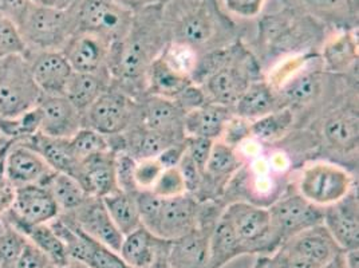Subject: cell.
I'll return each mask as SVG.
<instances>
[{
    "label": "cell",
    "mask_w": 359,
    "mask_h": 268,
    "mask_svg": "<svg viewBox=\"0 0 359 268\" xmlns=\"http://www.w3.org/2000/svg\"><path fill=\"white\" fill-rule=\"evenodd\" d=\"M184 154H185V140L169 145V147L157 157V160L161 163V165H163L164 168H172V166H177V165H179Z\"/></svg>",
    "instance_id": "cell-53"
},
{
    "label": "cell",
    "mask_w": 359,
    "mask_h": 268,
    "mask_svg": "<svg viewBox=\"0 0 359 268\" xmlns=\"http://www.w3.org/2000/svg\"><path fill=\"white\" fill-rule=\"evenodd\" d=\"M240 251H243V246L233 227L222 216L210 235L208 263L213 268L219 267Z\"/></svg>",
    "instance_id": "cell-36"
},
{
    "label": "cell",
    "mask_w": 359,
    "mask_h": 268,
    "mask_svg": "<svg viewBox=\"0 0 359 268\" xmlns=\"http://www.w3.org/2000/svg\"><path fill=\"white\" fill-rule=\"evenodd\" d=\"M298 194L316 207L326 208L341 201L354 188V179L344 166L330 161H314L300 172Z\"/></svg>",
    "instance_id": "cell-7"
},
{
    "label": "cell",
    "mask_w": 359,
    "mask_h": 268,
    "mask_svg": "<svg viewBox=\"0 0 359 268\" xmlns=\"http://www.w3.org/2000/svg\"><path fill=\"white\" fill-rule=\"evenodd\" d=\"M295 119V112L288 107L273 110L264 117L255 119L250 125L251 137L259 141L280 140L291 128Z\"/></svg>",
    "instance_id": "cell-39"
},
{
    "label": "cell",
    "mask_w": 359,
    "mask_h": 268,
    "mask_svg": "<svg viewBox=\"0 0 359 268\" xmlns=\"http://www.w3.org/2000/svg\"><path fill=\"white\" fill-rule=\"evenodd\" d=\"M27 241L22 232L7 223L4 232L0 235V268L14 267Z\"/></svg>",
    "instance_id": "cell-43"
},
{
    "label": "cell",
    "mask_w": 359,
    "mask_h": 268,
    "mask_svg": "<svg viewBox=\"0 0 359 268\" xmlns=\"http://www.w3.org/2000/svg\"><path fill=\"white\" fill-rule=\"evenodd\" d=\"M116 1L132 11H137L150 6H164L168 0H116Z\"/></svg>",
    "instance_id": "cell-55"
},
{
    "label": "cell",
    "mask_w": 359,
    "mask_h": 268,
    "mask_svg": "<svg viewBox=\"0 0 359 268\" xmlns=\"http://www.w3.org/2000/svg\"><path fill=\"white\" fill-rule=\"evenodd\" d=\"M166 240L154 236L144 225L123 236L121 259L129 268H154Z\"/></svg>",
    "instance_id": "cell-25"
},
{
    "label": "cell",
    "mask_w": 359,
    "mask_h": 268,
    "mask_svg": "<svg viewBox=\"0 0 359 268\" xmlns=\"http://www.w3.org/2000/svg\"><path fill=\"white\" fill-rule=\"evenodd\" d=\"M78 4L69 10L46 8L31 4L29 11L18 26L26 48L62 51L69 39L78 31Z\"/></svg>",
    "instance_id": "cell-5"
},
{
    "label": "cell",
    "mask_w": 359,
    "mask_h": 268,
    "mask_svg": "<svg viewBox=\"0 0 359 268\" xmlns=\"http://www.w3.org/2000/svg\"><path fill=\"white\" fill-rule=\"evenodd\" d=\"M25 142L36 150L54 172L66 173L74 177L79 163L70 149L69 138H54L38 132L25 140Z\"/></svg>",
    "instance_id": "cell-31"
},
{
    "label": "cell",
    "mask_w": 359,
    "mask_h": 268,
    "mask_svg": "<svg viewBox=\"0 0 359 268\" xmlns=\"http://www.w3.org/2000/svg\"><path fill=\"white\" fill-rule=\"evenodd\" d=\"M116 157L117 152L106 150L91 156L79 164L74 179L78 180L88 196L105 197L120 189L117 181Z\"/></svg>",
    "instance_id": "cell-22"
},
{
    "label": "cell",
    "mask_w": 359,
    "mask_h": 268,
    "mask_svg": "<svg viewBox=\"0 0 359 268\" xmlns=\"http://www.w3.org/2000/svg\"><path fill=\"white\" fill-rule=\"evenodd\" d=\"M241 160L235 148L223 141H215L210 150V159L205 165L203 179L212 180L215 184L225 181L239 170Z\"/></svg>",
    "instance_id": "cell-38"
},
{
    "label": "cell",
    "mask_w": 359,
    "mask_h": 268,
    "mask_svg": "<svg viewBox=\"0 0 359 268\" xmlns=\"http://www.w3.org/2000/svg\"><path fill=\"white\" fill-rule=\"evenodd\" d=\"M213 140L203 137H185V153L195 163L197 169L204 175L205 165L210 159V150L213 147Z\"/></svg>",
    "instance_id": "cell-48"
},
{
    "label": "cell",
    "mask_w": 359,
    "mask_h": 268,
    "mask_svg": "<svg viewBox=\"0 0 359 268\" xmlns=\"http://www.w3.org/2000/svg\"><path fill=\"white\" fill-rule=\"evenodd\" d=\"M257 70L259 67L251 51L239 39L228 46L222 65L207 75L200 85L210 102L232 109L244 91L256 81Z\"/></svg>",
    "instance_id": "cell-4"
},
{
    "label": "cell",
    "mask_w": 359,
    "mask_h": 268,
    "mask_svg": "<svg viewBox=\"0 0 359 268\" xmlns=\"http://www.w3.org/2000/svg\"><path fill=\"white\" fill-rule=\"evenodd\" d=\"M69 144L79 164L94 154L106 150H113L110 148V142L106 135L98 133L97 130L90 129L88 126H83L73 137H70Z\"/></svg>",
    "instance_id": "cell-40"
},
{
    "label": "cell",
    "mask_w": 359,
    "mask_h": 268,
    "mask_svg": "<svg viewBox=\"0 0 359 268\" xmlns=\"http://www.w3.org/2000/svg\"><path fill=\"white\" fill-rule=\"evenodd\" d=\"M160 58L180 74L187 75L192 79L200 60V55L188 46L168 42L160 54Z\"/></svg>",
    "instance_id": "cell-42"
},
{
    "label": "cell",
    "mask_w": 359,
    "mask_h": 268,
    "mask_svg": "<svg viewBox=\"0 0 359 268\" xmlns=\"http://www.w3.org/2000/svg\"><path fill=\"white\" fill-rule=\"evenodd\" d=\"M272 13L260 14L255 43L259 57L273 58L313 53L323 45L329 29L310 16L303 15L279 4Z\"/></svg>",
    "instance_id": "cell-3"
},
{
    "label": "cell",
    "mask_w": 359,
    "mask_h": 268,
    "mask_svg": "<svg viewBox=\"0 0 359 268\" xmlns=\"http://www.w3.org/2000/svg\"><path fill=\"white\" fill-rule=\"evenodd\" d=\"M39 133L54 138H70L83 125V114L65 95L42 94L36 105Z\"/></svg>",
    "instance_id": "cell-18"
},
{
    "label": "cell",
    "mask_w": 359,
    "mask_h": 268,
    "mask_svg": "<svg viewBox=\"0 0 359 268\" xmlns=\"http://www.w3.org/2000/svg\"><path fill=\"white\" fill-rule=\"evenodd\" d=\"M110 48L111 45L97 35L75 32L62 53L75 73H109Z\"/></svg>",
    "instance_id": "cell-20"
},
{
    "label": "cell",
    "mask_w": 359,
    "mask_h": 268,
    "mask_svg": "<svg viewBox=\"0 0 359 268\" xmlns=\"http://www.w3.org/2000/svg\"><path fill=\"white\" fill-rule=\"evenodd\" d=\"M60 209L46 185L31 184L14 188V199L10 209L1 215L10 225L47 224L55 220Z\"/></svg>",
    "instance_id": "cell-13"
},
{
    "label": "cell",
    "mask_w": 359,
    "mask_h": 268,
    "mask_svg": "<svg viewBox=\"0 0 359 268\" xmlns=\"http://www.w3.org/2000/svg\"><path fill=\"white\" fill-rule=\"evenodd\" d=\"M225 13L241 20H251L260 15L269 0H220Z\"/></svg>",
    "instance_id": "cell-47"
},
{
    "label": "cell",
    "mask_w": 359,
    "mask_h": 268,
    "mask_svg": "<svg viewBox=\"0 0 359 268\" xmlns=\"http://www.w3.org/2000/svg\"><path fill=\"white\" fill-rule=\"evenodd\" d=\"M276 109H280L276 90L267 81L260 79L254 81L232 107L236 117L250 122L264 117Z\"/></svg>",
    "instance_id": "cell-30"
},
{
    "label": "cell",
    "mask_w": 359,
    "mask_h": 268,
    "mask_svg": "<svg viewBox=\"0 0 359 268\" xmlns=\"http://www.w3.org/2000/svg\"><path fill=\"white\" fill-rule=\"evenodd\" d=\"M322 268H347V264H346V260H344L342 255L338 253L335 257H332L326 266H323Z\"/></svg>",
    "instance_id": "cell-56"
},
{
    "label": "cell",
    "mask_w": 359,
    "mask_h": 268,
    "mask_svg": "<svg viewBox=\"0 0 359 268\" xmlns=\"http://www.w3.org/2000/svg\"><path fill=\"white\" fill-rule=\"evenodd\" d=\"M133 18L135 11L116 0H81L76 8V32H89L116 45L129 34Z\"/></svg>",
    "instance_id": "cell-8"
},
{
    "label": "cell",
    "mask_w": 359,
    "mask_h": 268,
    "mask_svg": "<svg viewBox=\"0 0 359 268\" xmlns=\"http://www.w3.org/2000/svg\"><path fill=\"white\" fill-rule=\"evenodd\" d=\"M25 51L26 43L18 26L11 19L0 14V58L13 54H25Z\"/></svg>",
    "instance_id": "cell-44"
},
{
    "label": "cell",
    "mask_w": 359,
    "mask_h": 268,
    "mask_svg": "<svg viewBox=\"0 0 359 268\" xmlns=\"http://www.w3.org/2000/svg\"><path fill=\"white\" fill-rule=\"evenodd\" d=\"M320 62L323 70L342 74L358 62V36L357 30L334 31L322 45Z\"/></svg>",
    "instance_id": "cell-27"
},
{
    "label": "cell",
    "mask_w": 359,
    "mask_h": 268,
    "mask_svg": "<svg viewBox=\"0 0 359 268\" xmlns=\"http://www.w3.org/2000/svg\"><path fill=\"white\" fill-rule=\"evenodd\" d=\"M250 125L251 122L247 119L236 117L235 114L228 121V123L225 125L224 132L222 134L220 138H223L222 141L225 142L226 145L232 147L236 149V147L240 145L245 138L251 137L250 132Z\"/></svg>",
    "instance_id": "cell-49"
},
{
    "label": "cell",
    "mask_w": 359,
    "mask_h": 268,
    "mask_svg": "<svg viewBox=\"0 0 359 268\" xmlns=\"http://www.w3.org/2000/svg\"><path fill=\"white\" fill-rule=\"evenodd\" d=\"M14 228L22 232L31 244L45 253L55 267H65L72 262L65 243L50 224H18L14 225Z\"/></svg>",
    "instance_id": "cell-33"
},
{
    "label": "cell",
    "mask_w": 359,
    "mask_h": 268,
    "mask_svg": "<svg viewBox=\"0 0 359 268\" xmlns=\"http://www.w3.org/2000/svg\"><path fill=\"white\" fill-rule=\"evenodd\" d=\"M141 126L163 134L173 141H182L184 133V112L173 100L149 94L138 109Z\"/></svg>",
    "instance_id": "cell-21"
},
{
    "label": "cell",
    "mask_w": 359,
    "mask_h": 268,
    "mask_svg": "<svg viewBox=\"0 0 359 268\" xmlns=\"http://www.w3.org/2000/svg\"><path fill=\"white\" fill-rule=\"evenodd\" d=\"M285 247L313 260L320 267L326 266L332 257H335L339 253H337L339 247L330 236L323 224L304 229L299 234H297L295 236L288 239L285 243Z\"/></svg>",
    "instance_id": "cell-28"
},
{
    "label": "cell",
    "mask_w": 359,
    "mask_h": 268,
    "mask_svg": "<svg viewBox=\"0 0 359 268\" xmlns=\"http://www.w3.org/2000/svg\"><path fill=\"white\" fill-rule=\"evenodd\" d=\"M30 1L34 6L55 8V10H69L79 3V0H30Z\"/></svg>",
    "instance_id": "cell-54"
},
{
    "label": "cell",
    "mask_w": 359,
    "mask_h": 268,
    "mask_svg": "<svg viewBox=\"0 0 359 268\" xmlns=\"http://www.w3.org/2000/svg\"><path fill=\"white\" fill-rule=\"evenodd\" d=\"M329 30H358L359 0H276Z\"/></svg>",
    "instance_id": "cell-14"
},
{
    "label": "cell",
    "mask_w": 359,
    "mask_h": 268,
    "mask_svg": "<svg viewBox=\"0 0 359 268\" xmlns=\"http://www.w3.org/2000/svg\"><path fill=\"white\" fill-rule=\"evenodd\" d=\"M111 82L110 74L104 73H75L70 76L65 89V97L85 114L93 102L105 91Z\"/></svg>",
    "instance_id": "cell-32"
},
{
    "label": "cell",
    "mask_w": 359,
    "mask_h": 268,
    "mask_svg": "<svg viewBox=\"0 0 359 268\" xmlns=\"http://www.w3.org/2000/svg\"><path fill=\"white\" fill-rule=\"evenodd\" d=\"M0 132L10 141H25L39 132V113L36 106L18 117H0Z\"/></svg>",
    "instance_id": "cell-41"
},
{
    "label": "cell",
    "mask_w": 359,
    "mask_h": 268,
    "mask_svg": "<svg viewBox=\"0 0 359 268\" xmlns=\"http://www.w3.org/2000/svg\"><path fill=\"white\" fill-rule=\"evenodd\" d=\"M138 106L130 94L110 82L109 88L83 114V125L106 137L126 133Z\"/></svg>",
    "instance_id": "cell-9"
},
{
    "label": "cell",
    "mask_w": 359,
    "mask_h": 268,
    "mask_svg": "<svg viewBox=\"0 0 359 268\" xmlns=\"http://www.w3.org/2000/svg\"><path fill=\"white\" fill-rule=\"evenodd\" d=\"M150 191L160 197H175L187 194L185 181L180 172L179 166L165 168Z\"/></svg>",
    "instance_id": "cell-45"
},
{
    "label": "cell",
    "mask_w": 359,
    "mask_h": 268,
    "mask_svg": "<svg viewBox=\"0 0 359 268\" xmlns=\"http://www.w3.org/2000/svg\"><path fill=\"white\" fill-rule=\"evenodd\" d=\"M161 18L168 41L188 46L200 57L239 41V25L220 0H168Z\"/></svg>",
    "instance_id": "cell-1"
},
{
    "label": "cell",
    "mask_w": 359,
    "mask_h": 268,
    "mask_svg": "<svg viewBox=\"0 0 359 268\" xmlns=\"http://www.w3.org/2000/svg\"><path fill=\"white\" fill-rule=\"evenodd\" d=\"M358 107L334 112L322 125V135L330 149L339 154L358 156Z\"/></svg>",
    "instance_id": "cell-23"
},
{
    "label": "cell",
    "mask_w": 359,
    "mask_h": 268,
    "mask_svg": "<svg viewBox=\"0 0 359 268\" xmlns=\"http://www.w3.org/2000/svg\"><path fill=\"white\" fill-rule=\"evenodd\" d=\"M55 172L25 141H11L0 157V179L13 188L31 184L46 185Z\"/></svg>",
    "instance_id": "cell-10"
},
{
    "label": "cell",
    "mask_w": 359,
    "mask_h": 268,
    "mask_svg": "<svg viewBox=\"0 0 359 268\" xmlns=\"http://www.w3.org/2000/svg\"><path fill=\"white\" fill-rule=\"evenodd\" d=\"M197 215L198 206L192 194L163 197L156 215L144 227L154 236L173 241L195 229Z\"/></svg>",
    "instance_id": "cell-11"
},
{
    "label": "cell",
    "mask_w": 359,
    "mask_h": 268,
    "mask_svg": "<svg viewBox=\"0 0 359 268\" xmlns=\"http://www.w3.org/2000/svg\"><path fill=\"white\" fill-rule=\"evenodd\" d=\"M192 79L187 75L180 74L164 60L160 55L153 60L147 74V88L148 94L160 95L169 100H175L182 90L189 86Z\"/></svg>",
    "instance_id": "cell-34"
},
{
    "label": "cell",
    "mask_w": 359,
    "mask_h": 268,
    "mask_svg": "<svg viewBox=\"0 0 359 268\" xmlns=\"http://www.w3.org/2000/svg\"><path fill=\"white\" fill-rule=\"evenodd\" d=\"M46 187L55 199L60 213L73 212L88 199V194L78 180L66 173L55 172L47 181Z\"/></svg>",
    "instance_id": "cell-37"
},
{
    "label": "cell",
    "mask_w": 359,
    "mask_h": 268,
    "mask_svg": "<svg viewBox=\"0 0 359 268\" xmlns=\"http://www.w3.org/2000/svg\"><path fill=\"white\" fill-rule=\"evenodd\" d=\"M10 142H11V141H10L4 134L0 132V157H1V154H3V152L6 150V148L8 147Z\"/></svg>",
    "instance_id": "cell-57"
},
{
    "label": "cell",
    "mask_w": 359,
    "mask_h": 268,
    "mask_svg": "<svg viewBox=\"0 0 359 268\" xmlns=\"http://www.w3.org/2000/svg\"><path fill=\"white\" fill-rule=\"evenodd\" d=\"M106 209L123 236L141 227V216L135 201V192L117 189L102 197Z\"/></svg>",
    "instance_id": "cell-35"
},
{
    "label": "cell",
    "mask_w": 359,
    "mask_h": 268,
    "mask_svg": "<svg viewBox=\"0 0 359 268\" xmlns=\"http://www.w3.org/2000/svg\"><path fill=\"white\" fill-rule=\"evenodd\" d=\"M60 215L67 216L90 238L102 243L114 253H120L123 235L113 223L102 197L88 196V199L75 210Z\"/></svg>",
    "instance_id": "cell-15"
},
{
    "label": "cell",
    "mask_w": 359,
    "mask_h": 268,
    "mask_svg": "<svg viewBox=\"0 0 359 268\" xmlns=\"http://www.w3.org/2000/svg\"><path fill=\"white\" fill-rule=\"evenodd\" d=\"M223 216L233 227L243 250L260 247V244H266L269 239L278 241L272 231L271 216L267 208L245 201H238L225 209Z\"/></svg>",
    "instance_id": "cell-16"
},
{
    "label": "cell",
    "mask_w": 359,
    "mask_h": 268,
    "mask_svg": "<svg viewBox=\"0 0 359 268\" xmlns=\"http://www.w3.org/2000/svg\"><path fill=\"white\" fill-rule=\"evenodd\" d=\"M323 67L310 69L306 66L298 74L288 79L276 89L279 106L294 112L307 104L314 102L323 89Z\"/></svg>",
    "instance_id": "cell-24"
},
{
    "label": "cell",
    "mask_w": 359,
    "mask_h": 268,
    "mask_svg": "<svg viewBox=\"0 0 359 268\" xmlns=\"http://www.w3.org/2000/svg\"><path fill=\"white\" fill-rule=\"evenodd\" d=\"M322 224L342 251L358 250V194L355 189L341 201L323 208Z\"/></svg>",
    "instance_id": "cell-19"
},
{
    "label": "cell",
    "mask_w": 359,
    "mask_h": 268,
    "mask_svg": "<svg viewBox=\"0 0 359 268\" xmlns=\"http://www.w3.org/2000/svg\"><path fill=\"white\" fill-rule=\"evenodd\" d=\"M280 268H322L314 263L313 260L302 256L299 253L290 250L288 247L283 248L280 253Z\"/></svg>",
    "instance_id": "cell-52"
},
{
    "label": "cell",
    "mask_w": 359,
    "mask_h": 268,
    "mask_svg": "<svg viewBox=\"0 0 359 268\" xmlns=\"http://www.w3.org/2000/svg\"><path fill=\"white\" fill-rule=\"evenodd\" d=\"M62 268H89L88 266H85V264H82V263H79V262H75V263H69L67 266H65V267Z\"/></svg>",
    "instance_id": "cell-58"
},
{
    "label": "cell",
    "mask_w": 359,
    "mask_h": 268,
    "mask_svg": "<svg viewBox=\"0 0 359 268\" xmlns=\"http://www.w3.org/2000/svg\"><path fill=\"white\" fill-rule=\"evenodd\" d=\"M233 116V110L223 105L207 102L184 114L185 137H203L219 140L224 132L225 125Z\"/></svg>",
    "instance_id": "cell-26"
},
{
    "label": "cell",
    "mask_w": 359,
    "mask_h": 268,
    "mask_svg": "<svg viewBox=\"0 0 359 268\" xmlns=\"http://www.w3.org/2000/svg\"><path fill=\"white\" fill-rule=\"evenodd\" d=\"M31 4L30 0H0V14L7 16L19 26Z\"/></svg>",
    "instance_id": "cell-51"
},
{
    "label": "cell",
    "mask_w": 359,
    "mask_h": 268,
    "mask_svg": "<svg viewBox=\"0 0 359 268\" xmlns=\"http://www.w3.org/2000/svg\"><path fill=\"white\" fill-rule=\"evenodd\" d=\"M269 212L278 241L288 240L304 229L323 223V208L316 207L298 192L276 200Z\"/></svg>",
    "instance_id": "cell-12"
},
{
    "label": "cell",
    "mask_w": 359,
    "mask_h": 268,
    "mask_svg": "<svg viewBox=\"0 0 359 268\" xmlns=\"http://www.w3.org/2000/svg\"><path fill=\"white\" fill-rule=\"evenodd\" d=\"M41 97L25 54L0 58V117H18L30 112Z\"/></svg>",
    "instance_id": "cell-6"
},
{
    "label": "cell",
    "mask_w": 359,
    "mask_h": 268,
    "mask_svg": "<svg viewBox=\"0 0 359 268\" xmlns=\"http://www.w3.org/2000/svg\"><path fill=\"white\" fill-rule=\"evenodd\" d=\"M173 101L184 112V114L194 110L196 107H200L210 102L205 91L200 85H196V83H191L189 86H187Z\"/></svg>",
    "instance_id": "cell-50"
},
{
    "label": "cell",
    "mask_w": 359,
    "mask_h": 268,
    "mask_svg": "<svg viewBox=\"0 0 359 268\" xmlns=\"http://www.w3.org/2000/svg\"><path fill=\"white\" fill-rule=\"evenodd\" d=\"M45 268H57V267H55V266H54V264H50V266H47V267H45Z\"/></svg>",
    "instance_id": "cell-59"
},
{
    "label": "cell",
    "mask_w": 359,
    "mask_h": 268,
    "mask_svg": "<svg viewBox=\"0 0 359 268\" xmlns=\"http://www.w3.org/2000/svg\"><path fill=\"white\" fill-rule=\"evenodd\" d=\"M25 57L30 66L31 76L42 94H65L73 69L62 51L26 48Z\"/></svg>",
    "instance_id": "cell-17"
},
{
    "label": "cell",
    "mask_w": 359,
    "mask_h": 268,
    "mask_svg": "<svg viewBox=\"0 0 359 268\" xmlns=\"http://www.w3.org/2000/svg\"><path fill=\"white\" fill-rule=\"evenodd\" d=\"M168 264L170 268H200L210 259V239L194 229L169 243Z\"/></svg>",
    "instance_id": "cell-29"
},
{
    "label": "cell",
    "mask_w": 359,
    "mask_h": 268,
    "mask_svg": "<svg viewBox=\"0 0 359 268\" xmlns=\"http://www.w3.org/2000/svg\"><path fill=\"white\" fill-rule=\"evenodd\" d=\"M163 6H150L135 11L133 25L126 38L111 45L107 70L111 83L120 89L147 88L150 65L169 42L165 32Z\"/></svg>",
    "instance_id": "cell-2"
},
{
    "label": "cell",
    "mask_w": 359,
    "mask_h": 268,
    "mask_svg": "<svg viewBox=\"0 0 359 268\" xmlns=\"http://www.w3.org/2000/svg\"><path fill=\"white\" fill-rule=\"evenodd\" d=\"M165 168L157 159H148L135 161L133 180L137 191L151 189L154 182L160 177Z\"/></svg>",
    "instance_id": "cell-46"
}]
</instances>
